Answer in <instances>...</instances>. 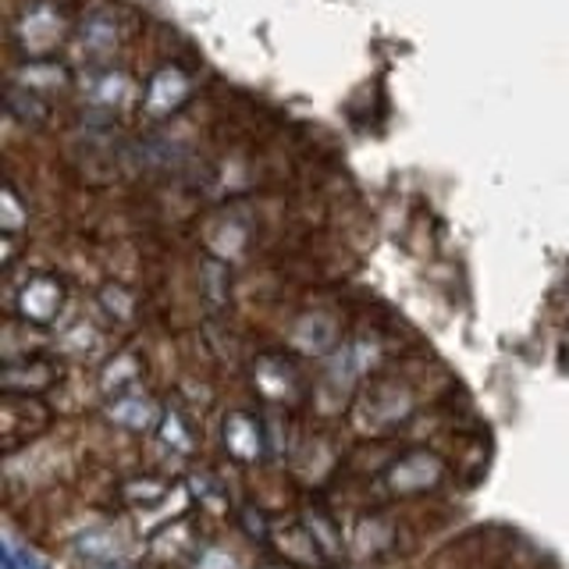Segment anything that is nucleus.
Here are the masks:
<instances>
[{"label": "nucleus", "instance_id": "f257e3e1", "mask_svg": "<svg viewBox=\"0 0 569 569\" xmlns=\"http://www.w3.org/2000/svg\"><path fill=\"white\" fill-rule=\"evenodd\" d=\"M64 14L47 4V0H36V4H26L22 14L14 18V47L29 53V58H43V53L58 50L64 43Z\"/></svg>", "mask_w": 569, "mask_h": 569}, {"label": "nucleus", "instance_id": "f03ea898", "mask_svg": "<svg viewBox=\"0 0 569 569\" xmlns=\"http://www.w3.org/2000/svg\"><path fill=\"white\" fill-rule=\"evenodd\" d=\"M79 97L86 107H93L100 114H114L121 107H129L136 100V82L129 71L121 68H86L79 79Z\"/></svg>", "mask_w": 569, "mask_h": 569}, {"label": "nucleus", "instance_id": "7ed1b4c3", "mask_svg": "<svg viewBox=\"0 0 569 569\" xmlns=\"http://www.w3.org/2000/svg\"><path fill=\"white\" fill-rule=\"evenodd\" d=\"M192 97V79L178 64L157 68L147 89H142V118L147 121H164L174 111H182Z\"/></svg>", "mask_w": 569, "mask_h": 569}, {"label": "nucleus", "instance_id": "20e7f679", "mask_svg": "<svg viewBox=\"0 0 569 569\" xmlns=\"http://www.w3.org/2000/svg\"><path fill=\"white\" fill-rule=\"evenodd\" d=\"M445 477V462L427 452V449H417V452H406L402 459H396L385 473V485L391 495H420V491H431L441 485Z\"/></svg>", "mask_w": 569, "mask_h": 569}, {"label": "nucleus", "instance_id": "39448f33", "mask_svg": "<svg viewBox=\"0 0 569 569\" xmlns=\"http://www.w3.org/2000/svg\"><path fill=\"white\" fill-rule=\"evenodd\" d=\"M118 43H121L118 22L107 11L97 8L79 22V32H76V40H71V50H76L79 61H86V68H97V64H107L114 58Z\"/></svg>", "mask_w": 569, "mask_h": 569}, {"label": "nucleus", "instance_id": "423d86ee", "mask_svg": "<svg viewBox=\"0 0 569 569\" xmlns=\"http://www.w3.org/2000/svg\"><path fill=\"white\" fill-rule=\"evenodd\" d=\"M64 307V284L50 274H32L14 292V313L29 325H53Z\"/></svg>", "mask_w": 569, "mask_h": 569}, {"label": "nucleus", "instance_id": "0eeeda50", "mask_svg": "<svg viewBox=\"0 0 569 569\" xmlns=\"http://www.w3.org/2000/svg\"><path fill=\"white\" fill-rule=\"evenodd\" d=\"M11 86H22L29 93L50 97V93H61L68 86V76H64V68L53 61H26L11 71Z\"/></svg>", "mask_w": 569, "mask_h": 569}, {"label": "nucleus", "instance_id": "6e6552de", "mask_svg": "<svg viewBox=\"0 0 569 569\" xmlns=\"http://www.w3.org/2000/svg\"><path fill=\"white\" fill-rule=\"evenodd\" d=\"M224 449L249 462V459H257L263 452V435H260V423L249 417V413H231L224 420Z\"/></svg>", "mask_w": 569, "mask_h": 569}, {"label": "nucleus", "instance_id": "1a4fd4ad", "mask_svg": "<svg viewBox=\"0 0 569 569\" xmlns=\"http://www.w3.org/2000/svg\"><path fill=\"white\" fill-rule=\"evenodd\" d=\"M246 239H249V224H246L242 213H236V210L221 213V218L207 228V242H210V249H213L218 257H224V260H228V257H236V253H242Z\"/></svg>", "mask_w": 569, "mask_h": 569}, {"label": "nucleus", "instance_id": "9d476101", "mask_svg": "<svg viewBox=\"0 0 569 569\" xmlns=\"http://www.w3.org/2000/svg\"><path fill=\"white\" fill-rule=\"evenodd\" d=\"M53 381V367L40 363V360H11L0 373V385H4V396H18V391H43Z\"/></svg>", "mask_w": 569, "mask_h": 569}, {"label": "nucleus", "instance_id": "9b49d317", "mask_svg": "<svg viewBox=\"0 0 569 569\" xmlns=\"http://www.w3.org/2000/svg\"><path fill=\"white\" fill-rule=\"evenodd\" d=\"M107 413H111L114 423L129 427V431H147V427L157 423V406L147 396H139V391H124V396H114V402H111Z\"/></svg>", "mask_w": 569, "mask_h": 569}, {"label": "nucleus", "instance_id": "f8f14e48", "mask_svg": "<svg viewBox=\"0 0 569 569\" xmlns=\"http://www.w3.org/2000/svg\"><path fill=\"white\" fill-rule=\"evenodd\" d=\"M292 342L302 352H325L335 342V320L328 313H307L296 320L292 328Z\"/></svg>", "mask_w": 569, "mask_h": 569}, {"label": "nucleus", "instance_id": "ddd939ff", "mask_svg": "<svg viewBox=\"0 0 569 569\" xmlns=\"http://www.w3.org/2000/svg\"><path fill=\"white\" fill-rule=\"evenodd\" d=\"M8 118L26 124V129H36V124H43L50 118V103L40 93H29V89H22V86H11L8 89Z\"/></svg>", "mask_w": 569, "mask_h": 569}, {"label": "nucleus", "instance_id": "4468645a", "mask_svg": "<svg viewBox=\"0 0 569 569\" xmlns=\"http://www.w3.org/2000/svg\"><path fill=\"white\" fill-rule=\"evenodd\" d=\"M257 385L267 391V396L281 399L296 388V370L284 360H278V356H263L260 367H257Z\"/></svg>", "mask_w": 569, "mask_h": 569}, {"label": "nucleus", "instance_id": "2eb2a0df", "mask_svg": "<svg viewBox=\"0 0 569 569\" xmlns=\"http://www.w3.org/2000/svg\"><path fill=\"white\" fill-rule=\"evenodd\" d=\"M76 548H79V556L93 559V562H114L124 551L114 530H86L76 538Z\"/></svg>", "mask_w": 569, "mask_h": 569}, {"label": "nucleus", "instance_id": "dca6fc26", "mask_svg": "<svg viewBox=\"0 0 569 569\" xmlns=\"http://www.w3.org/2000/svg\"><path fill=\"white\" fill-rule=\"evenodd\" d=\"M139 378V363L136 356H118L114 363H107L103 370V391H114V396H124V391H132Z\"/></svg>", "mask_w": 569, "mask_h": 569}, {"label": "nucleus", "instance_id": "f3484780", "mask_svg": "<svg viewBox=\"0 0 569 569\" xmlns=\"http://www.w3.org/2000/svg\"><path fill=\"white\" fill-rule=\"evenodd\" d=\"M61 346L68 352H76V356H86L89 349L97 346V328L93 325H86V320H79V325H71L61 338Z\"/></svg>", "mask_w": 569, "mask_h": 569}, {"label": "nucleus", "instance_id": "a211bd4d", "mask_svg": "<svg viewBox=\"0 0 569 569\" xmlns=\"http://www.w3.org/2000/svg\"><path fill=\"white\" fill-rule=\"evenodd\" d=\"M100 302H103V310L118 317V320H129L132 317V296L118 289V284H107V289L100 292Z\"/></svg>", "mask_w": 569, "mask_h": 569}, {"label": "nucleus", "instance_id": "6ab92c4d", "mask_svg": "<svg viewBox=\"0 0 569 569\" xmlns=\"http://www.w3.org/2000/svg\"><path fill=\"white\" fill-rule=\"evenodd\" d=\"M22 221H26V210H22V200H18V192L8 186L4 189V236L11 239L18 228H22Z\"/></svg>", "mask_w": 569, "mask_h": 569}, {"label": "nucleus", "instance_id": "aec40b11", "mask_svg": "<svg viewBox=\"0 0 569 569\" xmlns=\"http://www.w3.org/2000/svg\"><path fill=\"white\" fill-rule=\"evenodd\" d=\"M310 533H313V541L325 548V551H338V533H335V523L325 520L320 512H310Z\"/></svg>", "mask_w": 569, "mask_h": 569}, {"label": "nucleus", "instance_id": "412c9836", "mask_svg": "<svg viewBox=\"0 0 569 569\" xmlns=\"http://www.w3.org/2000/svg\"><path fill=\"white\" fill-rule=\"evenodd\" d=\"M18 556V551H14ZM18 562H22V569H43V562L32 556V551H22V556H18Z\"/></svg>", "mask_w": 569, "mask_h": 569}, {"label": "nucleus", "instance_id": "4be33fe9", "mask_svg": "<svg viewBox=\"0 0 569 569\" xmlns=\"http://www.w3.org/2000/svg\"><path fill=\"white\" fill-rule=\"evenodd\" d=\"M263 569H281V566H263Z\"/></svg>", "mask_w": 569, "mask_h": 569}, {"label": "nucleus", "instance_id": "5701e85b", "mask_svg": "<svg viewBox=\"0 0 569 569\" xmlns=\"http://www.w3.org/2000/svg\"><path fill=\"white\" fill-rule=\"evenodd\" d=\"M107 569H118V566H107Z\"/></svg>", "mask_w": 569, "mask_h": 569}]
</instances>
